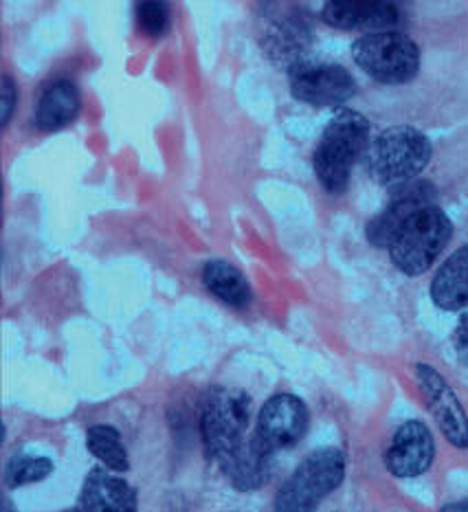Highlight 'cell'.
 I'll use <instances>...</instances> for the list:
<instances>
[{"label":"cell","instance_id":"cell-8","mask_svg":"<svg viewBox=\"0 0 468 512\" xmlns=\"http://www.w3.org/2000/svg\"><path fill=\"white\" fill-rule=\"evenodd\" d=\"M416 381L420 385V392L427 400V407L431 411L433 420L438 422L442 436L447 438L453 447L466 449L468 447V416L455 396L453 387L444 381V376L433 370L431 365L418 363L416 365Z\"/></svg>","mask_w":468,"mask_h":512},{"label":"cell","instance_id":"cell-5","mask_svg":"<svg viewBox=\"0 0 468 512\" xmlns=\"http://www.w3.org/2000/svg\"><path fill=\"white\" fill-rule=\"evenodd\" d=\"M343 477L345 455L339 449L312 451L277 491L275 508L284 512L315 510L323 499L337 491Z\"/></svg>","mask_w":468,"mask_h":512},{"label":"cell","instance_id":"cell-13","mask_svg":"<svg viewBox=\"0 0 468 512\" xmlns=\"http://www.w3.org/2000/svg\"><path fill=\"white\" fill-rule=\"evenodd\" d=\"M273 455L275 449H271L255 431L253 436H249L231 453V458L220 469L238 491H258V488L269 482L273 471Z\"/></svg>","mask_w":468,"mask_h":512},{"label":"cell","instance_id":"cell-11","mask_svg":"<svg viewBox=\"0 0 468 512\" xmlns=\"http://www.w3.org/2000/svg\"><path fill=\"white\" fill-rule=\"evenodd\" d=\"M433 196H436V189L427 183L398 185V192L389 200V205L367 225V240L376 249H389L407 220L420 209L433 205Z\"/></svg>","mask_w":468,"mask_h":512},{"label":"cell","instance_id":"cell-24","mask_svg":"<svg viewBox=\"0 0 468 512\" xmlns=\"http://www.w3.org/2000/svg\"><path fill=\"white\" fill-rule=\"evenodd\" d=\"M444 510H468V502H458V504H449Z\"/></svg>","mask_w":468,"mask_h":512},{"label":"cell","instance_id":"cell-17","mask_svg":"<svg viewBox=\"0 0 468 512\" xmlns=\"http://www.w3.org/2000/svg\"><path fill=\"white\" fill-rule=\"evenodd\" d=\"M203 284L207 291L231 308H244L251 304V286L236 266L222 260L205 264Z\"/></svg>","mask_w":468,"mask_h":512},{"label":"cell","instance_id":"cell-12","mask_svg":"<svg viewBox=\"0 0 468 512\" xmlns=\"http://www.w3.org/2000/svg\"><path fill=\"white\" fill-rule=\"evenodd\" d=\"M323 20L343 31H389L398 25L400 11L394 0H326Z\"/></svg>","mask_w":468,"mask_h":512},{"label":"cell","instance_id":"cell-1","mask_svg":"<svg viewBox=\"0 0 468 512\" xmlns=\"http://www.w3.org/2000/svg\"><path fill=\"white\" fill-rule=\"evenodd\" d=\"M370 139V121L354 110H341L330 119L312 157V168L326 192L343 194L350 185L354 163Z\"/></svg>","mask_w":468,"mask_h":512},{"label":"cell","instance_id":"cell-3","mask_svg":"<svg viewBox=\"0 0 468 512\" xmlns=\"http://www.w3.org/2000/svg\"><path fill=\"white\" fill-rule=\"evenodd\" d=\"M451 236L453 225L449 216L440 207L429 205L411 216L407 225L398 231L392 247L387 249L389 258L400 273L418 277L436 264Z\"/></svg>","mask_w":468,"mask_h":512},{"label":"cell","instance_id":"cell-2","mask_svg":"<svg viewBox=\"0 0 468 512\" xmlns=\"http://www.w3.org/2000/svg\"><path fill=\"white\" fill-rule=\"evenodd\" d=\"M431 141L411 126H396L378 135L367 152V170L378 185L411 183L431 161Z\"/></svg>","mask_w":468,"mask_h":512},{"label":"cell","instance_id":"cell-23","mask_svg":"<svg viewBox=\"0 0 468 512\" xmlns=\"http://www.w3.org/2000/svg\"><path fill=\"white\" fill-rule=\"evenodd\" d=\"M16 102H18V88H16L14 80H11L9 75H5L3 77V126L9 124L11 113H14V108H16Z\"/></svg>","mask_w":468,"mask_h":512},{"label":"cell","instance_id":"cell-18","mask_svg":"<svg viewBox=\"0 0 468 512\" xmlns=\"http://www.w3.org/2000/svg\"><path fill=\"white\" fill-rule=\"evenodd\" d=\"M86 447L108 469L117 473H126L130 469L128 451L124 447V440H121V433L115 427L95 425L88 429Z\"/></svg>","mask_w":468,"mask_h":512},{"label":"cell","instance_id":"cell-15","mask_svg":"<svg viewBox=\"0 0 468 512\" xmlns=\"http://www.w3.org/2000/svg\"><path fill=\"white\" fill-rule=\"evenodd\" d=\"M431 299L442 310L468 308V244L440 266L431 282Z\"/></svg>","mask_w":468,"mask_h":512},{"label":"cell","instance_id":"cell-10","mask_svg":"<svg viewBox=\"0 0 468 512\" xmlns=\"http://www.w3.org/2000/svg\"><path fill=\"white\" fill-rule=\"evenodd\" d=\"M308 407L304 400L293 394H277L269 398L260 409L258 436L271 449H291L306 436L308 431Z\"/></svg>","mask_w":468,"mask_h":512},{"label":"cell","instance_id":"cell-4","mask_svg":"<svg viewBox=\"0 0 468 512\" xmlns=\"http://www.w3.org/2000/svg\"><path fill=\"white\" fill-rule=\"evenodd\" d=\"M251 420V398L242 389L214 387L205 398L200 433L209 460L218 466L225 464L231 453L247 440Z\"/></svg>","mask_w":468,"mask_h":512},{"label":"cell","instance_id":"cell-7","mask_svg":"<svg viewBox=\"0 0 468 512\" xmlns=\"http://www.w3.org/2000/svg\"><path fill=\"white\" fill-rule=\"evenodd\" d=\"M291 93L304 104L332 108L350 102L356 82L339 64L297 62L291 69Z\"/></svg>","mask_w":468,"mask_h":512},{"label":"cell","instance_id":"cell-14","mask_svg":"<svg viewBox=\"0 0 468 512\" xmlns=\"http://www.w3.org/2000/svg\"><path fill=\"white\" fill-rule=\"evenodd\" d=\"M108 469V466H106ZM97 466L88 473L80 506L84 510H137V493L124 477H117L110 471Z\"/></svg>","mask_w":468,"mask_h":512},{"label":"cell","instance_id":"cell-16","mask_svg":"<svg viewBox=\"0 0 468 512\" xmlns=\"http://www.w3.org/2000/svg\"><path fill=\"white\" fill-rule=\"evenodd\" d=\"M80 113V91L69 80H58L44 88L36 106V126L44 132L62 130Z\"/></svg>","mask_w":468,"mask_h":512},{"label":"cell","instance_id":"cell-9","mask_svg":"<svg viewBox=\"0 0 468 512\" xmlns=\"http://www.w3.org/2000/svg\"><path fill=\"white\" fill-rule=\"evenodd\" d=\"M436 460V440L420 420H407L394 433L385 453V466L398 480H414L431 469Z\"/></svg>","mask_w":468,"mask_h":512},{"label":"cell","instance_id":"cell-22","mask_svg":"<svg viewBox=\"0 0 468 512\" xmlns=\"http://www.w3.org/2000/svg\"><path fill=\"white\" fill-rule=\"evenodd\" d=\"M453 348L455 354H458V359L468 365V310L462 315L458 328L453 332Z\"/></svg>","mask_w":468,"mask_h":512},{"label":"cell","instance_id":"cell-19","mask_svg":"<svg viewBox=\"0 0 468 512\" xmlns=\"http://www.w3.org/2000/svg\"><path fill=\"white\" fill-rule=\"evenodd\" d=\"M273 27L271 33L264 38L266 49L271 51V55H277V58H293V55L302 53L304 40H308V31L304 29L302 20L284 16V18H273Z\"/></svg>","mask_w":468,"mask_h":512},{"label":"cell","instance_id":"cell-6","mask_svg":"<svg viewBox=\"0 0 468 512\" xmlns=\"http://www.w3.org/2000/svg\"><path fill=\"white\" fill-rule=\"evenodd\" d=\"M352 58L381 84H407L420 71L418 44L398 31H372L352 44Z\"/></svg>","mask_w":468,"mask_h":512},{"label":"cell","instance_id":"cell-21","mask_svg":"<svg viewBox=\"0 0 468 512\" xmlns=\"http://www.w3.org/2000/svg\"><path fill=\"white\" fill-rule=\"evenodd\" d=\"M135 20L150 38H163L172 25V9L167 0H137Z\"/></svg>","mask_w":468,"mask_h":512},{"label":"cell","instance_id":"cell-20","mask_svg":"<svg viewBox=\"0 0 468 512\" xmlns=\"http://www.w3.org/2000/svg\"><path fill=\"white\" fill-rule=\"evenodd\" d=\"M51 473L53 462L49 458H42V455H16L5 466V484L14 491V488L47 480Z\"/></svg>","mask_w":468,"mask_h":512}]
</instances>
